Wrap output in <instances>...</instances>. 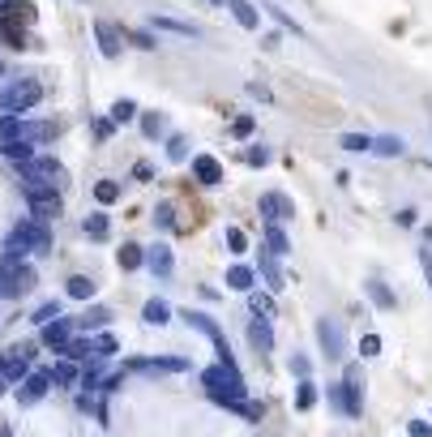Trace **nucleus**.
Returning a JSON list of instances; mask_svg holds the SVG:
<instances>
[{
	"mask_svg": "<svg viewBox=\"0 0 432 437\" xmlns=\"http://www.w3.org/2000/svg\"><path fill=\"white\" fill-rule=\"evenodd\" d=\"M201 386L210 390V399L219 403V407L240 412L248 403V386H244V377H240L236 364H210V369H201Z\"/></svg>",
	"mask_w": 432,
	"mask_h": 437,
	"instance_id": "f257e3e1",
	"label": "nucleus"
},
{
	"mask_svg": "<svg viewBox=\"0 0 432 437\" xmlns=\"http://www.w3.org/2000/svg\"><path fill=\"white\" fill-rule=\"evenodd\" d=\"M51 249V228L43 223V218H22V223L5 236V253L9 257H22V253H47Z\"/></svg>",
	"mask_w": 432,
	"mask_h": 437,
	"instance_id": "f03ea898",
	"label": "nucleus"
},
{
	"mask_svg": "<svg viewBox=\"0 0 432 437\" xmlns=\"http://www.w3.org/2000/svg\"><path fill=\"white\" fill-rule=\"evenodd\" d=\"M330 407H338L347 420H360L364 416V369L360 364H347L343 381L330 386Z\"/></svg>",
	"mask_w": 432,
	"mask_h": 437,
	"instance_id": "7ed1b4c3",
	"label": "nucleus"
},
{
	"mask_svg": "<svg viewBox=\"0 0 432 437\" xmlns=\"http://www.w3.org/2000/svg\"><path fill=\"white\" fill-rule=\"evenodd\" d=\"M22 197L30 202V218H43V223L61 218V193H56V185H43V180H22Z\"/></svg>",
	"mask_w": 432,
	"mask_h": 437,
	"instance_id": "20e7f679",
	"label": "nucleus"
},
{
	"mask_svg": "<svg viewBox=\"0 0 432 437\" xmlns=\"http://www.w3.org/2000/svg\"><path fill=\"white\" fill-rule=\"evenodd\" d=\"M39 103H43V86L30 82V78L0 90V112H5V116H26L30 107H39Z\"/></svg>",
	"mask_w": 432,
	"mask_h": 437,
	"instance_id": "39448f33",
	"label": "nucleus"
},
{
	"mask_svg": "<svg viewBox=\"0 0 432 437\" xmlns=\"http://www.w3.org/2000/svg\"><path fill=\"white\" fill-rule=\"evenodd\" d=\"M184 321L193 326V331H201L210 343H214V352H219V364H236V356H231V347H227V339H223V331H219V321H214L210 313H197V309H184Z\"/></svg>",
	"mask_w": 432,
	"mask_h": 437,
	"instance_id": "423d86ee",
	"label": "nucleus"
},
{
	"mask_svg": "<svg viewBox=\"0 0 432 437\" xmlns=\"http://www.w3.org/2000/svg\"><path fill=\"white\" fill-rule=\"evenodd\" d=\"M18 176L22 180H43V185H61L65 180V168L56 159H47V154H34L26 163H18Z\"/></svg>",
	"mask_w": 432,
	"mask_h": 437,
	"instance_id": "0eeeda50",
	"label": "nucleus"
},
{
	"mask_svg": "<svg viewBox=\"0 0 432 437\" xmlns=\"http://www.w3.org/2000/svg\"><path fill=\"white\" fill-rule=\"evenodd\" d=\"M317 343H321V352H326L330 360H343V356H347V331H343V321L321 317V321H317Z\"/></svg>",
	"mask_w": 432,
	"mask_h": 437,
	"instance_id": "6e6552de",
	"label": "nucleus"
},
{
	"mask_svg": "<svg viewBox=\"0 0 432 437\" xmlns=\"http://www.w3.org/2000/svg\"><path fill=\"white\" fill-rule=\"evenodd\" d=\"M18 386H22V390H18V403H22V407H34L39 399H47L51 377H47V369H30V373L18 381Z\"/></svg>",
	"mask_w": 432,
	"mask_h": 437,
	"instance_id": "1a4fd4ad",
	"label": "nucleus"
},
{
	"mask_svg": "<svg viewBox=\"0 0 432 437\" xmlns=\"http://www.w3.org/2000/svg\"><path fill=\"white\" fill-rule=\"evenodd\" d=\"M90 26H94V39H99V51H103V56H107V61H116V56H120V47H125V30H116V26H112V22H107V18H94Z\"/></svg>",
	"mask_w": 432,
	"mask_h": 437,
	"instance_id": "9d476101",
	"label": "nucleus"
},
{
	"mask_svg": "<svg viewBox=\"0 0 432 437\" xmlns=\"http://www.w3.org/2000/svg\"><path fill=\"white\" fill-rule=\"evenodd\" d=\"M261 218L265 223H287V218H296V202L283 197V193H261Z\"/></svg>",
	"mask_w": 432,
	"mask_h": 437,
	"instance_id": "9b49d317",
	"label": "nucleus"
},
{
	"mask_svg": "<svg viewBox=\"0 0 432 437\" xmlns=\"http://www.w3.org/2000/svg\"><path fill=\"white\" fill-rule=\"evenodd\" d=\"M133 373H184L189 360L184 356H141V360H129Z\"/></svg>",
	"mask_w": 432,
	"mask_h": 437,
	"instance_id": "f8f14e48",
	"label": "nucleus"
},
{
	"mask_svg": "<svg viewBox=\"0 0 432 437\" xmlns=\"http://www.w3.org/2000/svg\"><path fill=\"white\" fill-rule=\"evenodd\" d=\"M73 331H77L73 317H56V321H47V326H43V335H39V339H43V347H51V352L61 356V347L73 339Z\"/></svg>",
	"mask_w": 432,
	"mask_h": 437,
	"instance_id": "ddd939ff",
	"label": "nucleus"
},
{
	"mask_svg": "<svg viewBox=\"0 0 432 437\" xmlns=\"http://www.w3.org/2000/svg\"><path fill=\"white\" fill-rule=\"evenodd\" d=\"M193 176H197V185H205V189H219V185H223V163L214 159V154H197V159H193Z\"/></svg>",
	"mask_w": 432,
	"mask_h": 437,
	"instance_id": "4468645a",
	"label": "nucleus"
},
{
	"mask_svg": "<svg viewBox=\"0 0 432 437\" xmlns=\"http://www.w3.org/2000/svg\"><path fill=\"white\" fill-rule=\"evenodd\" d=\"M257 275L265 279L269 296H274V292H283V288H287V279H283V270H279V257H274V253H265V249H261V257H257Z\"/></svg>",
	"mask_w": 432,
	"mask_h": 437,
	"instance_id": "2eb2a0df",
	"label": "nucleus"
},
{
	"mask_svg": "<svg viewBox=\"0 0 432 437\" xmlns=\"http://www.w3.org/2000/svg\"><path fill=\"white\" fill-rule=\"evenodd\" d=\"M141 266H150V275H154V279H172V270H176V261H172V249H167V245L146 249V261H141Z\"/></svg>",
	"mask_w": 432,
	"mask_h": 437,
	"instance_id": "dca6fc26",
	"label": "nucleus"
},
{
	"mask_svg": "<svg viewBox=\"0 0 432 437\" xmlns=\"http://www.w3.org/2000/svg\"><path fill=\"white\" fill-rule=\"evenodd\" d=\"M248 343H253L261 356L274 347V331H269V317H253V321H248Z\"/></svg>",
	"mask_w": 432,
	"mask_h": 437,
	"instance_id": "f3484780",
	"label": "nucleus"
},
{
	"mask_svg": "<svg viewBox=\"0 0 432 437\" xmlns=\"http://www.w3.org/2000/svg\"><path fill=\"white\" fill-rule=\"evenodd\" d=\"M51 137H56V125H51V121H26V116H22V137H18V142L39 146V142H51Z\"/></svg>",
	"mask_w": 432,
	"mask_h": 437,
	"instance_id": "a211bd4d",
	"label": "nucleus"
},
{
	"mask_svg": "<svg viewBox=\"0 0 432 437\" xmlns=\"http://www.w3.org/2000/svg\"><path fill=\"white\" fill-rule=\"evenodd\" d=\"M223 5L236 13V22H240L244 30H257V26H261V13H257V5H253V0H223Z\"/></svg>",
	"mask_w": 432,
	"mask_h": 437,
	"instance_id": "6ab92c4d",
	"label": "nucleus"
},
{
	"mask_svg": "<svg viewBox=\"0 0 432 437\" xmlns=\"http://www.w3.org/2000/svg\"><path fill=\"white\" fill-rule=\"evenodd\" d=\"M141 321H146V326H167V321H172V304L158 300V296L146 300V304H141Z\"/></svg>",
	"mask_w": 432,
	"mask_h": 437,
	"instance_id": "aec40b11",
	"label": "nucleus"
},
{
	"mask_svg": "<svg viewBox=\"0 0 432 437\" xmlns=\"http://www.w3.org/2000/svg\"><path fill=\"white\" fill-rule=\"evenodd\" d=\"M107 321H112V313H107L103 304H94V309H86L82 317H73V326H77V331H86V335H90V331H103Z\"/></svg>",
	"mask_w": 432,
	"mask_h": 437,
	"instance_id": "412c9836",
	"label": "nucleus"
},
{
	"mask_svg": "<svg viewBox=\"0 0 432 437\" xmlns=\"http://www.w3.org/2000/svg\"><path fill=\"white\" fill-rule=\"evenodd\" d=\"M402 150H407V137H394V133L372 137V154H381V159H398Z\"/></svg>",
	"mask_w": 432,
	"mask_h": 437,
	"instance_id": "4be33fe9",
	"label": "nucleus"
},
{
	"mask_svg": "<svg viewBox=\"0 0 432 437\" xmlns=\"http://www.w3.org/2000/svg\"><path fill=\"white\" fill-rule=\"evenodd\" d=\"M265 245H269V253H274V257H287V253H291V240H287L283 223H265Z\"/></svg>",
	"mask_w": 432,
	"mask_h": 437,
	"instance_id": "5701e85b",
	"label": "nucleus"
},
{
	"mask_svg": "<svg viewBox=\"0 0 432 437\" xmlns=\"http://www.w3.org/2000/svg\"><path fill=\"white\" fill-rule=\"evenodd\" d=\"M253 283H257V270L253 266H231L227 270V288L231 292H253Z\"/></svg>",
	"mask_w": 432,
	"mask_h": 437,
	"instance_id": "b1692460",
	"label": "nucleus"
},
{
	"mask_svg": "<svg viewBox=\"0 0 432 437\" xmlns=\"http://www.w3.org/2000/svg\"><path fill=\"white\" fill-rule=\"evenodd\" d=\"M364 292H368V300H372L376 309H394V304H398V296H394L381 279H368V283H364Z\"/></svg>",
	"mask_w": 432,
	"mask_h": 437,
	"instance_id": "393cba45",
	"label": "nucleus"
},
{
	"mask_svg": "<svg viewBox=\"0 0 432 437\" xmlns=\"http://www.w3.org/2000/svg\"><path fill=\"white\" fill-rule=\"evenodd\" d=\"M82 232H86L90 240H107V236H112V218H107V214H86Z\"/></svg>",
	"mask_w": 432,
	"mask_h": 437,
	"instance_id": "a878e982",
	"label": "nucleus"
},
{
	"mask_svg": "<svg viewBox=\"0 0 432 437\" xmlns=\"http://www.w3.org/2000/svg\"><path fill=\"white\" fill-rule=\"evenodd\" d=\"M116 261H120V270H137V266L146 261V249H141V245H133V240H125V245H120V253H116Z\"/></svg>",
	"mask_w": 432,
	"mask_h": 437,
	"instance_id": "bb28decb",
	"label": "nucleus"
},
{
	"mask_svg": "<svg viewBox=\"0 0 432 437\" xmlns=\"http://www.w3.org/2000/svg\"><path fill=\"white\" fill-rule=\"evenodd\" d=\"M317 403V381L312 377H300V386H296V412H312Z\"/></svg>",
	"mask_w": 432,
	"mask_h": 437,
	"instance_id": "cd10ccee",
	"label": "nucleus"
},
{
	"mask_svg": "<svg viewBox=\"0 0 432 437\" xmlns=\"http://www.w3.org/2000/svg\"><path fill=\"white\" fill-rule=\"evenodd\" d=\"M141 116V107L133 103V99H116L112 103V125H129V121H137Z\"/></svg>",
	"mask_w": 432,
	"mask_h": 437,
	"instance_id": "c85d7f7f",
	"label": "nucleus"
},
{
	"mask_svg": "<svg viewBox=\"0 0 432 437\" xmlns=\"http://www.w3.org/2000/svg\"><path fill=\"white\" fill-rule=\"evenodd\" d=\"M338 146H343L347 154H372V137H368V133H343Z\"/></svg>",
	"mask_w": 432,
	"mask_h": 437,
	"instance_id": "c756f323",
	"label": "nucleus"
},
{
	"mask_svg": "<svg viewBox=\"0 0 432 437\" xmlns=\"http://www.w3.org/2000/svg\"><path fill=\"white\" fill-rule=\"evenodd\" d=\"M141 133H146L150 142H158V137L167 133V121L158 116V112H141Z\"/></svg>",
	"mask_w": 432,
	"mask_h": 437,
	"instance_id": "7c9ffc66",
	"label": "nucleus"
},
{
	"mask_svg": "<svg viewBox=\"0 0 432 437\" xmlns=\"http://www.w3.org/2000/svg\"><path fill=\"white\" fill-rule=\"evenodd\" d=\"M116 347H120V343H116V335H94V339H90V360H94V356H99V360L116 356Z\"/></svg>",
	"mask_w": 432,
	"mask_h": 437,
	"instance_id": "2f4dec72",
	"label": "nucleus"
},
{
	"mask_svg": "<svg viewBox=\"0 0 432 437\" xmlns=\"http://www.w3.org/2000/svg\"><path fill=\"white\" fill-rule=\"evenodd\" d=\"M0 154L13 163H26V159H34V146L30 142H0Z\"/></svg>",
	"mask_w": 432,
	"mask_h": 437,
	"instance_id": "473e14b6",
	"label": "nucleus"
},
{
	"mask_svg": "<svg viewBox=\"0 0 432 437\" xmlns=\"http://www.w3.org/2000/svg\"><path fill=\"white\" fill-rule=\"evenodd\" d=\"M47 377L56 381V386H77V369H73V360H61L56 369H47Z\"/></svg>",
	"mask_w": 432,
	"mask_h": 437,
	"instance_id": "72a5a7b5",
	"label": "nucleus"
},
{
	"mask_svg": "<svg viewBox=\"0 0 432 437\" xmlns=\"http://www.w3.org/2000/svg\"><path fill=\"white\" fill-rule=\"evenodd\" d=\"M65 292H69L73 300H90V296H94V279H86V275H73V279L65 283Z\"/></svg>",
	"mask_w": 432,
	"mask_h": 437,
	"instance_id": "f704fd0d",
	"label": "nucleus"
},
{
	"mask_svg": "<svg viewBox=\"0 0 432 437\" xmlns=\"http://www.w3.org/2000/svg\"><path fill=\"white\" fill-rule=\"evenodd\" d=\"M0 39H5L9 47H26V30L18 22H9V18H0Z\"/></svg>",
	"mask_w": 432,
	"mask_h": 437,
	"instance_id": "c9c22d12",
	"label": "nucleus"
},
{
	"mask_svg": "<svg viewBox=\"0 0 432 437\" xmlns=\"http://www.w3.org/2000/svg\"><path fill=\"white\" fill-rule=\"evenodd\" d=\"M61 356L73 360V364H77V360H90V339H69V343L61 347Z\"/></svg>",
	"mask_w": 432,
	"mask_h": 437,
	"instance_id": "e433bc0d",
	"label": "nucleus"
},
{
	"mask_svg": "<svg viewBox=\"0 0 432 437\" xmlns=\"http://www.w3.org/2000/svg\"><path fill=\"white\" fill-rule=\"evenodd\" d=\"M248 309H253V317H274V296L248 292Z\"/></svg>",
	"mask_w": 432,
	"mask_h": 437,
	"instance_id": "4c0bfd02",
	"label": "nucleus"
},
{
	"mask_svg": "<svg viewBox=\"0 0 432 437\" xmlns=\"http://www.w3.org/2000/svg\"><path fill=\"white\" fill-rule=\"evenodd\" d=\"M77 381H82V390H99V381H103V360L94 356V364H86V373H82Z\"/></svg>",
	"mask_w": 432,
	"mask_h": 437,
	"instance_id": "58836bf2",
	"label": "nucleus"
},
{
	"mask_svg": "<svg viewBox=\"0 0 432 437\" xmlns=\"http://www.w3.org/2000/svg\"><path fill=\"white\" fill-rule=\"evenodd\" d=\"M154 26H158V30H172V35H189V39H197V26L176 22V18H154Z\"/></svg>",
	"mask_w": 432,
	"mask_h": 437,
	"instance_id": "ea45409f",
	"label": "nucleus"
},
{
	"mask_svg": "<svg viewBox=\"0 0 432 437\" xmlns=\"http://www.w3.org/2000/svg\"><path fill=\"white\" fill-rule=\"evenodd\" d=\"M94 197H99L103 206H112V202H120V185H116V180H99V185H94Z\"/></svg>",
	"mask_w": 432,
	"mask_h": 437,
	"instance_id": "a19ab883",
	"label": "nucleus"
},
{
	"mask_svg": "<svg viewBox=\"0 0 432 437\" xmlns=\"http://www.w3.org/2000/svg\"><path fill=\"white\" fill-rule=\"evenodd\" d=\"M22 137V116H0V142H18Z\"/></svg>",
	"mask_w": 432,
	"mask_h": 437,
	"instance_id": "79ce46f5",
	"label": "nucleus"
},
{
	"mask_svg": "<svg viewBox=\"0 0 432 437\" xmlns=\"http://www.w3.org/2000/svg\"><path fill=\"white\" fill-rule=\"evenodd\" d=\"M56 317H61V300H47V304H39V309H34V321H39V326L56 321Z\"/></svg>",
	"mask_w": 432,
	"mask_h": 437,
	"instance_id": "37998d69",
	"label": "nucleus"
},
{
	"mask_svg": "<svg viewBox=\"0 0 432 437\" xmlns=\"http://www.w3.org/2000/svg\"><path fill=\"white\" fill-rule=\"evenodd\" d=\"M167 159H172V163H184V159H189V142H184L180 133L167 142Z\"/></svg>",
	"mask_w": 432,
	"mask_h": 437,
	"instance_id": "c03bdc74",
	"label": "nucleus"
},
{
	"mask_svg": "<svg viewBox=\"0 0 432 437\" xmlns=\"http://www.w3.org/2000/svg\"><path fill=\"white\" fill-rule=\"evenodd\" d=\"M154 223H158V228H172V223H176V206H172V202H163V206L154 210Z\"/></svg>",
	"mask_w": 432,
	"mask_h": 437,
	"instance_id": "a18cd8bd",
	"label": "nucleus"
},
{
	"mask_svg": "<svg viewBox=\"0 0 432 437\" xmlns=\"http://www.w3.org/2000/svg\"><path fill=\"white\" fill-rule=\"evenodd\" d=\"M265 13H269V18H274L279 26H287V30H296V35H304V30H300V22H291V18H287V13H283L279 5H265Z\"/></svg>",
	"mask_w": 432,
	"mask_h": 437,
	"instance_id": "49530a36",
	"label": "nucleus"
},
{
	"mask_svg": "<svg viewBox=\"0 0 432 437\" xmlns=\"http://www.w3.org/2000/svg\"><path fill=\"white\" fill-rule=\"evenodd\" d=\"M125 39H133V43H137V47H146V51H154V47H158L150 30H125Z\"/></svg>",
	"mask_w": 432,
	"mask_h": 437,
	"instance_id": "de8ad7c7",
	"label": "nucleus"
},
{
	"mask_svg": "<svg viewBox=\"0 0 432 437\" xmlns=\"http://www.w3.org/2000/svg\"><path fill=\"white\" fill-rule=\"evenodd\" d=\"M253 129H257V121H253V116H236V121H231V137H248Z\"/></svg>",
	"mask_w": 432,
	"mask_h": 437,
	"instance_id": "09e8293b",
	"label": "nucleus"
},
{
	"mask_svg": "<svg viewBox=\"0 0 432 437\" xmlns=\"http://www.w3.org/2000/svg\"><path fill=\"white\" fill-rule=\"evenodd\" d=\"M248 163H253V168H265V163H269V150L265 146H248V154H244Z\"/></svg>",
	"mask_w": 432,
	"mask_h": 437,
	"instance_id": "8fccbe9b",
	"label": "nucleus"
},
{
	"mask_svg": "<svg viewBox=\"0 0 432 437\" xmlns=\"http://www.w3.org/2000/svg\"><path fill=\"white\" fill-rule=\"evenodd\" d=\"M419 270H424V283L432 288V245H428V249H419Z\"/></svg>",
	"mask_w": 432,
	"mask_h": 437,
	"instance_id": "3c124183",
	"label": "nucleus"
},
{
	"mask_svg": "<svg viewBox=\"0 0 432 437\" xmlns=\"http://www.w3.org/2000/svg\"><path fill=\"white\" fill-rule=\"evenodd\" d=\"M227 245H231V253H244V249H248V236H244L240 228H231V232H227Z\"/></svg>",
	"mask_w": 432,
	"mask_h": 437,
	"instance_id": "603ef678",
	"label": "nucleus"
},
{
	"mask_svg": "<svg viewBox=\"0 0 432 437\" xmlns=\"http://www.w3.org/2000/svg\"><path fill=\"white\" fill-rule=\"evenodd\" d=\"M120 381H125V373H112V377H103V381H99V390H103V395H116V390H120Z\"/></svg>",
	"mask_w": 432,
	"mask_h": 437,
	"instance_id": "864d4df0",
	"label": "nucleus"
},
{
	"mask_svg": "<svg viewBox=\"0 0 432 437\" xmlns=\"http://www.w3.org/2000/svg\"><path fill=\"white\" fill-rule=\"evenodd\" d=\"M407 437H432V424H428V420H411V424H407Z\"/></svg>",
	"mask_w": 432,
	"mask_h": 437,
	"instance_id": "5fc2aeb1",
	"label": "nucleus"
},
{
	"mask_svg": "<svg viewBox=\"0 0 432 437\" xmlns=\"http://www.w3.org/2000/svg\"><path fill=\"white\" fill-rule=\"evenodd\" d=\"M360 352H364V356H376V352H381V339H376V335H364V339H360Z\"/></svg>",
	"mask_w": 432,
	"mask_h": 437,
	"instance_id": "6e6d98bb",
	"label": "nucleus"
},
{
	"mask_svg": "<svg viewBox=\"0 0 432 437\" xmlns=\"http://www.w3.org/2000/svg\"><path fill=\"white\" fill-rule=\"evenodd\" d=\"M291 373H296V377H308V373H312V369H308V360H304L300 352L291 356Z\"/></svg>",
	"mask_w": 432,
	"mask_h": 437,
	"instance_id": "4d7b16f0",
	"label": "nucleus"
},
{
	"mask_svg": "<svg viewBox=\"0 0 432 437\" xmlns=\"http://www.w3.org/2000/svg\"><path fill=\"white\" fill-rule=\"evenodd\" d=\"M248 94H253V99H261V103H265V99H269V86H265V82H248Z\"/></svg>",
	"mask_w": 432,
	"mask_h": 437,
	"instance_id": "13d9d810",
	"label": "nucleus"
},
{
	"mask_svg": "<svg viewBox=\"0 0 432 437\" xmlns=\"http://www.w3.org/2000/svg\"><path fill=\"white\" fill-rule=\"evenodd\" d=\"M261 412H265L261 403H244V407H240V416H244V420H261Z\"/></svg>",
	"mask_w": 432,
	"mask_h": 437,
	"instance_id": "bf43d9fd",
	"label": "nucleus"
},
{
	"mask_svg": "<svg viewBox=\"0 0 432 437\" xmlns=\"http://www.w3.org/2000/svg\"><path fill=\"white\" fill-rule=\"evenodd\" d=\"M415 218H419V214H415L411 206H407V210H398V223H402V228H415Z\"/></svg>",
	"mask_w": 432,
	"mask_h": 437,
	"instance_id": "052dcab7",
	"label": "nucleus"
},
{
	"mask_svg": "<svg viewBox=\"0 0 432 437\" xmlns=\"http://www.w3.org/2000/svg\"><path fill=\"white\" fill-rule=\"evenodd\" d=\"M133 176H137V180H150V176H154V168H150V163H137Z\"/></svg>",
	"mask_w": 432,
	"mask_h": 437,
	"instance_id": "680f3d73",
	"label": "nucleus"
},
{
	"mask_svg": "<svg viewBox=\"0 0 432 437\" xmlns=\"http://www.w3.org/2000/svg\"><path fill=\"white\" fill-rule=\"evenodd\" d=\"M112 129H116L112 121H99V125H94V133H99V137H112Z\"/></svg>",
	"mask_w": 432,
	"mask_h": 437,
	"instance_id": "e2e57ef3",
	"label": "nucleus"
},
{
	"mask_svg": "<svg viewBox=\"0 0 432 437\" xmlns=\"http://www.w3.org/2000/svg\"><path fill=\"white\" fill-rule=\"evenodd\" d=\"M9 5H13V0H0V13H5V9H9Z\"/></svg>",
	"mask_w": 432,
	"mask_h": 437,
	"instance_id": "0e129e2a",
	"label": "nucleus"
},
{
	"mask_svg": "<svg viewBox=\"0 0 432 437\" xmlns=\"http://www.w3.org/2000/svg\"><path fill=\"white\" fill-rule=\"evenodd\" d=\"M210 5H223V0H210Z\"/></svg>",
	"mask_w": 432,
	"mask_h": 437,
	"instance_id": "69168bd1",
	"label": "nucleus"
},
{
	"mask_svg": "<svg viewBox=\"0 0 432 437\" xmlns=\"http://www.w3.org/2000/svg\"><path fill=\"white\" fill-rule=\"evenodd\" d=\"M0 395H5V381H0Z\"/></svg>",
	"mask_w": 432,
	"mask_h": 437,
	"instance_id": "338daca9",
	"label": "nucleus"
}]
</instances>
